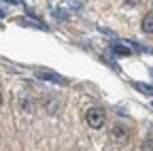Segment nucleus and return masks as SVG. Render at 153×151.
Wrapping results in <instances>:
<instances>
[{"instance_id": "nucleus-2", "label": "nucleus", "mask_w": 153, "mask_h": 151, "mask_svg": "<svg viewBox=\"0 0 153 151\" xmlns=\"http://www.w3.org/2000/svg\"><path fill=\"white\" fill-rule=\"evenodd\" d=\"M36 77L38 79H43V81H49V83H66V79L62 77V74H57V72H51V70H36Z\"/></svg>"}, {"instance_id": "nucleus-6", "label": "nucleus", "mask_w": 153, "mask_h": 151, "mask_svg": "<svg viewBox=\"0 0 153 151\" xmlns=\"http://www.w3.org/2000/svg\"><path fill=\"white\" fill-rule=\"evenodd\" d=\"M115 134H117V136H123V134H128V130H123L121 126H117V128H115Z\"/></svg>"}, {"instance_id": "nucleus-5", "label": "nucleus", "mask_w": 153, "mask_h": 151, "mask_svg": "<svg viewBox=\"0 0 153 151\" xmlns=\"http://www.w3.org/2000/svg\"><path fill=\"white\" fill-rule=\"evenodd\" d=\"M132 87L136 89V91H140V94H145V96H153V87H151V85H147V83H138V81H134V83H132Z\"/></svg>"}, {"instance_id": "nucleus-4", "label": "nucleus", "mask_w": 153, "mask_h": 151, "mask_svg": "<svg viewBox=\"0 0 153 151\" xmlns=\"http://www.w3.org/2000/svg\"><path fill=\"white\" fill-rule=\"evenodd\" d=\"M111 49H113V53H117V55H130L132 53V47H128V43L126 45L115 43V45H111Z\"/></svg>"}, {"instance_id": "nucleus-3", "label": "nucleus", "mask_w": 153, "mask_h": 151, "mask_svg": "<svg viewBox=\"0 0 153 151\" xmlns=\"http://www.w3.org/2000/svg\"><path fill=\"white\" fill-rule=\"evenodd\" d=\"M140 28H143V32H145V34H153V11H151V13H147V15L143 17Z\"/></svg>"}, {"instance_id": "nucleus-7", "label": "nucleus", "mask_w": 153, "mask_h": 151, "mask_svg": "<svg viewBox=\"0 0 153 151\" xmlns=\"http://www.w3.org/2000/svg\"><path fill=\"white\" fill-rule=\"evenodd\" d=\"M123 2L128 4V7H136V4H140L143 0H123Z\"/></svg>"}, {"instance_id": "nucleus-1", "label": "nucleus", "mask_w": 153, "mask_h": 151, "mask_svg": "<svg viewBox=\"0 0 153 151\" xmlns=\"http://www.w3.org/2000/svg\"><path fill=\"white\" fill-rule=\"evenodd\" d=\"M85 121H87V126H89L91 130H100V128L104 126V121H106V115H104L102 109L91 106V109H87V113H85Z\"/></svg>"}, {"instance_id": "nucleus-9", "label": "nucleus", "mask_w": 153, "mask_h": 151, "mask_svg": "<svg viewBox=\"0 0 153 151\" xmlns=\"http://www.w3.org/2000/svg\"><path fill=\"white\" fill-rule=\"evenodd\" d=\"M0 102H2V98H0Z\"/></svg>"}, {"instance_id": "nucleus-8", "label": "nucleus", "mask_w": 153, "mask_h": 151, "mask_svg": "<svg viewBox=\"0 0 153 151\" xmlns=\"http://www.w3.org/2000/svg\"><path fill=\"white\" fill-rule=\"evenodd\" d=\"M149 72H151V74H153V68H151V70H149Z\"/></svg>"}]
</instances>
